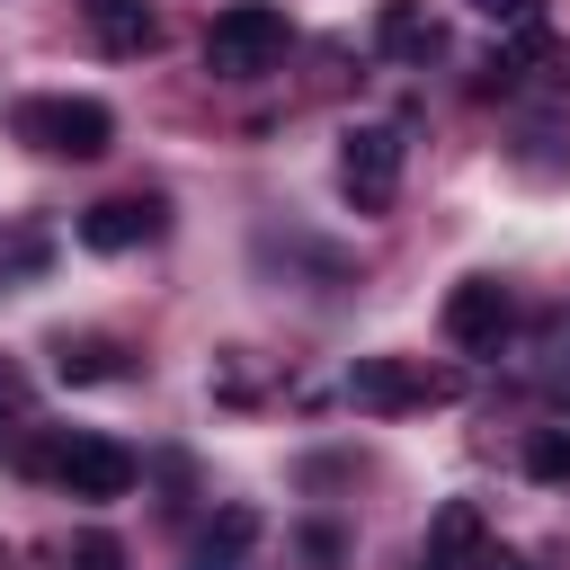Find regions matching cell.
Returning <instances> with one entry per match:
<instances>
[{
  "instance_id": "4",
  "label": "cell",
  "mask_w": 570,
  "mask_h": 570,
  "mask_svg": "<svg viewBox=\"0 0 570 570\" xmlns=\"http://www.w3.org/2000/svg\"><path fill=\"white\" fill-rule=\"evenodd\" d=\"M401 160H410L401 125H347V134H338V196H347L356 214H383V205L401 196Z\"/></svg>"
},
{
  "instance_id": "9",
  "label": "cell",
  "mask_w": 570,
  "mask_h": 570,
  "mask_svg": "<svg viewBox=\"0 0 570 570\" xmlns=\"http://www.w3.org/2000/svg\"><path fill=\"white\" fill-rule=\"evenodd\" d=\"M374 45H383L392 62H436V53H445V27H436L428 0H383V9H374Z\"/></svg>"
},
{
  "instance_id": "10",
  "label": "cell",
  "mask_w": 570,
  "mask_h": 570,
  "mask_svg": "<svg viewBox=\"0 0 570 570\" xmlns=\"http://www.w3.org/2000/svg\"><path fill=\"white\" fill-rule=\"evenodd\" d=\"M481 543H490L481 508H472V499H445V508H436V525H428L419 570H481Z\"/></svg>"
},
{
  "instance_id": "3",
  "label": "cell",
  "mask_w": 570,
  "mask_h": 570,
  "mask_svg": "<svg viewBox=\"0 0 570 570\" xmlns=\"http://www.w3.org/2000/svg\"><path fill=\"white\" fill-rule=\"evenodd\" d=\"M36 472H45L62 499H89V508H107V499L134 490V454H125L116 436H53V445L36 454Z\"/></svg>"
},
{
  "instance_id": "7",
  "label": "cell",
  "mask_w": 570,
  "mask_h": 570,
  "mask_svg": "<svg viewBox=\"0 0 570 570\" xmlns=\"http://www.w3.org/2000/svg\"><path fill=\"white\" fill-rule=\"evenodd\" d=\"M160 223H169V205H160V196H107V205H89V214H80V249L116 258V249L160 240Z\"/></svg>"
},
{
  "instance_id": "15",
  "label": "cell",
  "mask_w": 570,
  "mask_h": 570,
  "mask_svg": "<svg viewBox=\"0 0 570 570\" xmlns=\"http://www.w3.org/2000/svg\"><path fill=\"white\" fill-rule=\"evenodd\" d=\"M481 18H499V27H543V0H472Z\"/></svg>"
},
{
  "instance_id": "8",
  "label": "cell",
  "mask_w": 570,
  "mask_h": 570,
  "mask_svg": "<svg viewBox=\"0 0 570 570\" xmlns=\"http://www.w3.org/2000/svg\"><path fill=\"white\" fill-rule=\"evenodd\" d=\"M249 552H258V508H214L205 525H196V543H187V570H249Z\"/></svg>"
},
{
  "instance_id": "2",
  "label": "cell",
  "mask_w": 570,
  "mask_h": 570,
  "mask_svg": "<svg viewBox=\"0 0 570 570\" xmlns=\"http://www.w3.org/2000/svg\"><path fill=\"white\" fill-rule=\"evenodd\" d=\"M9 125H18V142L53 151V160H98V151L116 142V116H107V98H71V89L18 98V107H9Z\"/></svg>"
},
{
  "instance_id": "13",
  "label": "cell",
  "mask_w": 570,
  "mask_h": 570,
  "mask_svg": "<svg viewBox=\"0 0 570 570\" xmlns=\"http://www.w3.org/2000/svg\"><path fill=\"white\" fill-rule=\"evenodd\" d=\"M525 472L534 481H570V428H534L525 436Z\"/></svg>"
},
{
  "instance_id": "1",
  "label": "cell",
  "mask_w": 570,
  "mask_h": 570,
  "mask_svg": "<svg viewBox=\"0 0 570 570\" xmlns=\"http://www.w3.org/2000/svg\"><path fill=\"white\" fill-rule=\"evenodd\" d=\"M285 45H294V18H285L276 0H232V9H214V27H205V71H214V80H258V71L285 62Z\"/></svg>"
},
{
  "instance_id": "11",
  "label": "cell",
  "mask_w": 570,
  "mask_h": 570,
  "mask_svg": "<svg viewBox=\"0 0 570 570\" xmlns=\"http://www.w3.org/2000/svg\"><path fill=\"white\" fill-rule=\"evenodd\" d=\"M80 18H89V36H98L107 53H151V45H160L151 0H80Z\"/></svg>"
},
{
  "instance_id": "5",
  "label": "cell",
  "mask_w": 570,
  "mask_h": 570,
  "mask_svg": "<svg viewBox=\"0 0 570 570\" xmlns=\"http://www.w3.org/2000/svg\"><path fill=\"white\" fill-rule=\"evenodd\" d=\"M347 401L392 419V410H428V401H454V374H428L419 356H356L347 365Z\"/></svg>"
},
{
  "instance_id": "12",
  "label": "cell",
  "mask_w": 570,
  "mask_h": 570,
  "mask_svg": "<svg viewBox=\"0 0 570 570\" xmlns=\"http://www.w3.org/2000/svg\"><path fill=\"white\" fill-rule=\"evenodd\" d=\"M53 374H62V383H107V374H125V356H116L107 338H62V347H53Z\"/></svg>"
},
{
  "instance_id": "14",
  "label": "cell",
  "mask_w": 570,
  "mask_h": 570,
  "mask_svg": "<svg viewBox=\"0 0 570 570\" xmlns=\"http://www.w3.org/2000/svg\"><path fill=\"white\" fill-rule=\"evenodd\" d=\"M71 570H125V543L116 534H71Z\"/></svg>"
},
{
  "instance_id": "6",
  "label": "cell",
  "mask_w": 570,
  "mask_h": 570,
  "mask_svg": "<svg viewBox=\"0 0 570 570\" xmlns=\"http://www.w3.org/2000/svg\"><path fill=\"white\" fill-rule=\"evenodd\" d=\"M508 330H517V294H508L499 276H463V285L445 294V338H454L463 356H490Z\"/></svg>"
}]
</instances>
